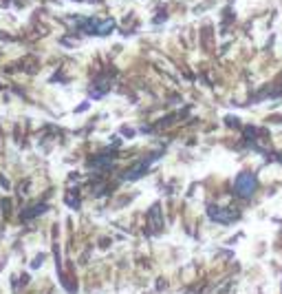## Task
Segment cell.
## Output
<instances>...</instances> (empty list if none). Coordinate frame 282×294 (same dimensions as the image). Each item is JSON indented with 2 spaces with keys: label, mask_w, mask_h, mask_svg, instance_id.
Listing matches in <instances>:
<instances>
[{
  "label": "cell",
  "mask_w": 282,
  "mask_h": 294,
  "mask_svg": "<svg viewBox=\"0 0 282 294\" xmlns=\"http://www.w3.org/2000/svg\"><path fill=\"white\" fill-rule=\"evenodd\" d=\"M236 190H238V195L249 197L251 192L256 190V179H254V175H251V173L238 175V179H236Z\"/></svg>",
  "instance_id": "obj_1"
}]
</instances>
